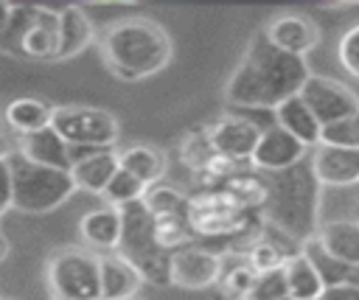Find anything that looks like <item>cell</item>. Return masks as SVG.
Listing matches in <instances>:
<instances>
[{"instance_id": "obj_43", "label": "cell", "mask_w": 359, "mask_h": 300, "mask_svg": "<svg viewBox=\"0 0 359 300\" xmlns=\"http://www.w3.org/2000/svg\"><path fill=\"white\" fill-rule=\"evenodd\" d=\"M129 300H140V297H129Z\"/></svg>"}, {"instance_id": "obj_35", "label": "cell", "mask_w": 359, "mask_h": 300, "mask_svg": "<svg viewBox=\"0 0 359 300\" xmlns=\"http://www.w3.org/2000/svg\"><path fill=\"white\" fill-rule=\"evenodd\" d=\"M339 62L351 76L359 79V22L342 34V39H339Z\"/></svg>"}, {"instance_id": "obj_15", "label": "cell", "mask_w": 359, "mask_h": 300, "mask_svg": "<svg viewBox=\"0 0 359 300\" xmlns=\"http://www.w3.org/2000/svg\"><path fill=\"white\" fill-rule=\"evenodd\" d=\"M311 171L323 185H353L359 182V149L317 146Z\"/></svg>"}, {"instance_id": "obj_25", "label": "cell", "mask_w": 359, "mask_h": 300, "mask_svg": "<svg viewBox=\"0 0 359 300\" xmlns=\"http://www.w3.org/2000/svg\"><path fill=\"white\" fill-rule=\"evenodd\" d=\"M50 112H53V107H48L39 98H14L6 107L3 118L17 135H31V132L50 126Z\"/></svg>"}, {"instance_id": "obj_2", "label": "cell", "mask_w": 359, "mask_h": 300, "mask_svg": "<svg viewBox=\"0 0 359 300\" xmlns=\"http://www.w3.org/2000/svg\"><path fill=\"white\" fill-rule=\"evenodd\" d=\"M101 53L109 73H115L123 81H137L168 64L171 39L163 31V25L151 20H118L104 31Z\"/></svg>"}, {"instance_id": "obj_20", "label": "cell", "mask_w": 359, "mask_h": 300, "mask_svg": "<svg viewBox=\"0 0 359 300\" xmlns=\"http://www.w3.org/2000/svg\"><path fill=\"white\" fill-rule=\"evenodd\" d=\"M275 121L280 129H286L294 140H300L306 149L320 146V121L311 115V109L303 104L300 95L286 98L280 107H275Z\"/></svg>"}, {"instance_id": "obj_5", "label": "cell", "mask_w": 359, "mask_h": 300, "mask_svg": "<svg viewBox=\"0 0 359 300\" xmlns=\"http://www.w3.org/2000/svg\"><path fill=\"white\" fill-rule=\"evenodd\" d=\"M121 210L123 233H121V255L140 272L143 280L149 283H168V261L171 252H163L154 244V221L151 213L146 210L143 199L129 202Z\"/></svg>"}, {"instance_id": "obj_41", "label": "cell", "mask_w": 359, "mask_h": 300, "mask_svg": "<svg viewBox=\"0 0 359 300\" xmlns=\"http://www.w3.org/2000/svg\"><path fill=\"white\" fill-rule=\"evenodd\" d=\"M311 300H325V297H323V294H320V297H311Z\"/></svg>"}, {"instance_id": "obj_26", "label": "cell", "mask_w": 359, "mask_h": 300, "mask_svg": "<svg viewBox=\"0 0 359 300\" xmlns=\"http://www.w3.org/2000/svg\"><path fill=\"white\" fill-rule=\"evenodd\" d=\"M283 275H286V289H289V297L294 300H311V297H320L325 292L314 264L297 252V255H289L286 264H283Z\"/></svg>"}, {"instance_id": "obj_18", "label": "cell", "mask_w": 359, "mask_h": 300, "mask_svg": "<svg viewBox=\"0 0 359 300\" xmlns=\"http://www.w3.org/2000/svg\"><path fill=\"white\" fill-rule=\"evenodd\" d=\"M56 48H59V11L36 6L28 31L20 39V53L31 59H56Z\"/></svg>"}, {"instance_id": "obj_4", "label": "cell", "mask_w": 359, "mask_h": 300, "mask_svg": "<svg viewBox=\"0 0 359 300\" xmlns=\"http://www.w3.org/2000/svg\"><path fill=\"white\" fill-rule=\"evenodd\" d=\"M6 157L11 168V205L17 210L48 213L73 196L76 185L70 179V171L31 163L20 151H8Z\"/></svg>"}, {"instance_id": "obj_16", "label": "cell", "mask_w": 359, "mask_h": 300, "mask_svg": "<svg viewBox=\"0 0 359 300\" xmlns=\"http://www.w3.org/2000/svg\"><path fill=\"white\" fill-rule=\"evenodd\" d=\"M17 151L22 157H28L31 163L48 165V168H59V171H70V146L48 126L31 135H20Z\"/></svg>"}, {"instance_id": "obj_33", "label": "cell", "mask_w": 359, "mask_h": 300, "mask_svg": "<svg viewBox=\"0 0 359 300\" xmlns=\"http://www.w3.org/2000/svg\"><path fill=\"white\" fill-rule=\"evenodd\" d=\"M286 294H289V289H286V275H283V266H280V269L255 275V283H252V289L247 292L244 300H278V297H286Z\"/></svg>"}, {"instance_id": "obj_19", "label": "cell", "mask_w": 359, "mask_h": 300, "mask_svg": "<svg viewBox=\"0 0 359 300\" xmlns=\"http://www.w3.org/2000/svg\"><path fill=\"white\" fill-rule=\"evenodd\" d=\"M115 171H118V151L115 149H98L90 157L70 163L73 185L81 191H90V193H104V188Z\"/></svg>"}, {"instance_id": "obj_34", "label": "cell", "mask_w": 359, "mask_h": 300, "mask_svg": "<svg viewBox=\"0 0 359 300\" xmlns=\"http://www.w3.org/2000/svg\"><path fill=\"white\" fill-rule=\"evenodd\" d=\"M252 283H255V272H252V266L247 261L233 266V269H227V272H222V289L230 297H241L244 300L247 292L252 289Z\"/></svg>"}, {"instance_id": "obj_32", "label": "cell", "mask_w": 359, "mask_h": 300, "mask_svg": "<svg viewBox=\"0 0 359 300\" xmlns=\"http://www.w3.org/2000/svg\"><path fill=\"white\" fill-rule=\"evenodd\" d=\"M286 258H289V255H286L278 244H272V241H255V244L250 247V252H247V264L252 266L255 275L280 269V266L286 264Z\"/></svg>"}, {"instance_id": "obj_29", "label": "cell", "mask_w": 359, "mask_h": 300, "mask_svg": "<svg viewBox=\"0 0 359 300\" xmlns=\"http://www.w3.org/2000/svg\"><path fill=\"white\" fill-rule=\"evenodd\" d=\"M34 14H36V6H11L8 8V20L0 28V45L6 50H17L20 53V39L28 31Z\"/></svg>"}, {"instance_id": "obj_31", "label": "cell", "mask_w": 359, "mask_h": 300, "mask_svg": "<svg viewBox=\"0 0 359 300\" xmlns=\"http://www.w3.org/2000/svg\"><path fill=\"white\" fill-rule=\"evenodd\" d=\"M320 146H334V149H359V126L356 118L334 121L320 129Z\"/></svg>"}, {"instance_id": "obj_27", "label": "cell", "mask_w": 359, "mask_h": 300, "mask_svg": "<svg viewBox=\"0 0 359 300\" xmlns=\"http://www.w3.org/2000/svg\"><path fill=\"white\" fill-rule=\"evenodd\" d=\"M146 210L151 213V219H165V216H188V199L171 188V185H149L146 196H143Z\"/></svg>"}, {"instance_id": "obj_38", "label": "cell", "mask_w": 359, "mask_h": 300, "mask_svg": "<svg viewBox=\"0 0 359 300\" xmlns=\"http://www.w3.org/2000/svg\"><path fill=\"white\" fill-rule=\"evenodd\" d=\"M6 252H8V241H6V236H3V230H0V261L6 258Z\"/></svg>"}, {"instance_id": "obj_30", "label": "cell", "mask_w": 359, "mask_h": 300, "mask_svg": "<svg viewBox=\"0 0 359 300\" xmlns=\"http://www.w3.org/2000/svg\"><path fill=\"white\" fill-rule=\"evenodd\" d=\"M180 154H182V160H185L194 171H202V168L216 157V149H213V143H210V132L202 129V132L185 135V140H182V146H180Z\"/></svg>"}, {"instance_id": "obj_3", "label": "cell", "mask_w": 359, "mask_h": 300, "mask_svg": "<svg viewBox=\"0 0 359 300\" xmlns=\"http://www.w3.org/2000/svg\"><path fill=\"white\" fill-rule=\"evenodd\" d=\"M266 185V219L292 238H311L317 216V177L303 160L286 171H275Z\"/></svg>"}, {"instance_id": "obj_11", "label": "cell", "mask_w": 359, "mask_h": 300, "mask_svg": "<svg viewBox=\"0 0 359 300\" xmlns=\"http://www.w3.org/2000/svg\"><path fill=\"white\" fill-rule=\"evenodd\" d=\"M208 132H210V143H213L216 154H222L233 163L250 160L258 146V137H261V129L252 121L236 118V115L219 118Z\"/></svg>"}, {"instance_id": "obj_8", "label": "cell", "mask_w": 359, "mask_h": 300, "mask_svg": "<svg viewBox=\"0 0 359 300\" xmlns=\"http://www.w3.org/2000/svg\"><path fill=\"white\" fill-rule=\"evenodd\" d=\"M188 224L194 236H236L247 227V210L230 202V196L216 188L188 199Z\"/></svg>"}, {"instance_id": "obj_1", "label": "cell", "mask_w": 359, "mask_h": 300, "mask_svg": "<svg viewBox=\"0 0 359 300\" xmlns=\"http://www.w3.org/2000/svg\"><path fill=\"white\" fill-rule=\"evenodd\" d=\"M309 76L306 59L278 50L264 34H258L224 84V101L233 107L275 109L297 95Z\"/></svg>"}, {"instance_id": "obj_6", "label": "cell", "mask_w": 359, "mask_h": 300, "mask_svg": "<svg viewBox=\"0 0 359 300\" xmlns=\"http://www.w3.org/2000/svg\"><path fill=\"white\" fill-rule=\"evenodd\" d=\"M50 129L67 146L84 149H112L121 135L112 112L98 107H53Z\"/></svg>"}, {"instance_id": "obj_22", "label": "cell", "mask_w": 359, "mask_h": 300, "mask_svg": "<svg viewBox=\"0 0 359 300\" xmlns=\"http://www.w3.org/2000/svg\"><path fill=\"white\" fill-rule=\"evenodd\" d=\"M118 165L123 171H129L132 177H137L140 182L157 185L165 177L168 157H165V151H160L154 146H129V149L118 151Z\"/></svg>"}, {"instance_id": "obj_37", "label": "cell", "mask_w": 359, "mask_h": 300, "mask_svg": "<svg viewBox=\"0 0 359 300\" xmlns=\"http://www.w3.org/2000/svg\"><path fill=\"white\" fill-rule=\"evenodd\" d=\"M325 300H359V289L356 286H328L323 292Z\"/></svg>"}, {"instance_id": "obj_39", "label": "cell", "mask_w": 359, "mask_h": 300, "mask_svg": "<svg viewBox=\"0 0 359 300\" xmlns=\"http://www.w3.org/2000/svg\"><path fill=\"white\" fill-rule=\"evenodd\" d=\"M8 151H6V146H3V132H0V157H6Z\"/></svg>"}, {"instance_id": "obj_45", "label": "cell", "mask_w": 359, "mask_h": 300, "mask_svg": "<svg viewBox=\"0 0 359 300\" xmlns=\"http://www.w3.org/2000/svg\"><path fill=\"white\" fill-rule=\"evenodd\" d=\"M53 300H62V297H53Z\"/></svg>"}, {"instance_id": "obj_14", "label": "cell", "mask_w": 359, "mask_h": 300, "mask_svg": "<svg viewBox=\"0 0 359 300\" xmlns=\"http://www.w3.org/2000/svg\"><path fill=\"white\" fill-rule=\"evenodd\" d=\"M140 272L123 255H101L98 258V300H129L140 289Z\"/></svg>"}, {"instance_id": "obj_40", "label": "cell", "mask_w": 359, "mask_h": 300, "mask_svg": "<svg viewBox=\"0 0 359 300\" xmlns=\"http://www.w3.org/2000/svg\"><path fill=\"white\" fill-rule=\"evenodd\" d=\"M278 300H294V297H289V294H286V297H278Z\"/></svg>"}, {"instance_id": "obj_24", "label": "cell", "mask_w": 359, "mask_h": 300, "mask_svg": "<svg viewBox=\"0 0 359 300\" xmlns=\"http://www.w3.org/2000/svg\"><path fill=\"white\" fill-rule=\"evenodd\" d=\"M320 247L345 264H359V221H331L317 233Z\"/></svg>"}, {"instance_id": "obj_7", "label": "cell", "mask_w": 359, "mask_h": 300, "mask_svg": "<svg viewBox=\"0 0 359 300\" xmlns=\"http://www.w3.org/2000/svg\"><path fill=\"white\" fill-rule=\"evenodd\" d=\"M48 283L53 297L62 300H98V255L90 250L67 247L53 252L48 264Z\"/></svg>"}, {"instance_id": "obj_36", "label": "cell", "mask_w": 359, "mask_h": 300, "mask_svg": "<svg viewBox=\"0 0 359 300\" xmlns=\"http://www.w3.org/2000/svg\"><path fill=\"white\" fill-rule=\"evenodd\" d=\"M11 207V168L8 157H0V210Z\"/></svg>"}, {"instance_id": "obj_23", "label": "cell", "mask_w": 359, "mask_h": 300, "mask_svg": "<svg viewBox=\"0 0 359 300\" xmlns=\"http://www.w3.org/2000/svg\"><path fill=\"white\" fill-rule=\"evenodd\" d=\"M303 255L314 264L323 286H356L359 289V264H345V261H337L331 258L317 238H309L306 247H303Z\"/></svg>"}, {"instance_id": "obj_10", "label": "cell", "mask_w": 359, "mask_h": 300, "mask_svg": "<svg viewBox=\"0 0 359 300\" xmlns=\"http://www.w3.org/2000/svg\"><path fill=\"white\" fill-rule=\"evenodd\" d=\"M222 278V258L202 247H182L171 252L168 261V283L182 289H205Z\"/></svg>"}, {"instance_id": "obj_44", "label": "cell", "mask_w": 359, "mask_h": 300, "mask_svg": "<svg viewBox=\"0 0 359 300\" xmlns=\"http://www.w3.org/2000/svg\"><path fill=\"white\" fill-rule=\"evenodd\" d=\"M356 126H359V115H356Z\"/></svg>"}, {"instance_id": "obj_13", "label": "cell", "mask_w": 359, "mask_h": 300, "mask_svg": "<svg viewBox=\"0 0 359 300\" xmlns=\"http://www.w3.org/2000/svg\"><path fill=\"white\" fill-rule=\"evenodd\" d=\"M264 36H266L278 50L303 59V56L317 45L320 31H317V25H314L306 14H280V17H275V20L266 25Z\"/></svg>"}, {"instance_id": "obj_9", "label": "cell", "mask_w": 359, "mask_h": 300, "mask_svg": "<svg viewBox=\"0 0 359 300\" xmlns=\"http://www.w3.org/2000/svg\"><path fill=\"white\" fill-rule=\"evenodd\" d=\"M297 95L311 109V115L320 121V126L359 115L356 93L348 90V84H342L337 79H328V76H309Z\"/></svg>"}, {"instance_id": "obj_21", "label": "cell", "mask_w": 359, "mask_h": 300, "mask_svg": "<svg viewBox=\"0 0 359 300\" xmlns=\"http://www.w3.org/2000/svg\"><path fill=\"white\" fill-rule=\"evenodd\" d=\"M93 39V22L79 6H67L59 11V48L56 59H67L81 53Z\"/></svg>"}, {"instance_id": "obj_42", "label": "cell", "mask_w": 359, "mask_h": 300, "mask_svg": "<svg viewBox=\"0 0 359 300\" xmlns=\"http://www.w3.org/2000/svg\"><path fill=\"white\" fill-rule=\"evenodd\" d=\"M0 300H11V297H0Z\"/></svg>"}, {"instance_id": "obj_12", "label": "cell", "mask_w": 359, "mask_h": 300, "mask_svg": "<svg viewBox=\"0 0 359 300\" xmlns=\"http://www.w3.org/2000/svg\"><path fill=\"white\" fill-rule=\"evenodd\" d=\"M303 157H306V146L275 123V126L261 129L258 146H255L250 160H252V165L275 174V171H286V168L297 165Z\"/></svg>"}, {"instance_id": "obj_46", "label": "cell", "mask_w": 359, "mask_h": 300, "mask_svg": "<svg viewBox=\"0 0 359 300\" xmlns=\"http://www.w3.org/2000/svg\"><path fill=\"white\" fill-rule=\"evenodd\" d=\"M0 213H3V210H0Z\"/></svg>"}, {"instance_id": "obj_28", "label": "cell", "mask_w": 359, "mask_h": 300, "mask_svg": "<svg viewBox=\"0 0 359 300\" xmlns=\"http://www.w3.org/2000/svg\"><path fill=\"white\" fill-rule=\"evenodd\" d=\"M146 191H149L146 182H140L137 177H132L129 171H123V168L118 165V171L112 174V179L107 182V188H104L101 196H104L112 207H123V205H129V202H140V199L146 196Z\"/></svg>"}, {"instance_id": "obj_17", "label": "cell", "mask_w": 359, "mask_h": 300, "mask_svg": "<svg viewBox=\"0 0 359 300\" xmlns=\"http://www.w3.org/2000/svg\"><path fill=\"white\" fill-rule=\"evenodd\" d=\"M121 233H123L121 210L112 205L90 210L79 221V236L90 250H115L121 244Z\"/></svg>"}]
</instances>
